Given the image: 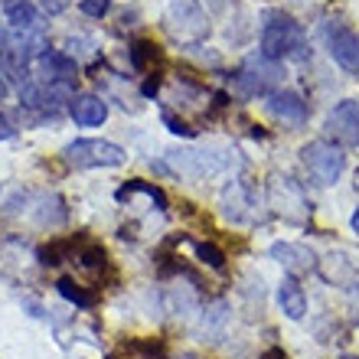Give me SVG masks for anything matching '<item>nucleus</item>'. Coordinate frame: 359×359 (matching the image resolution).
Here are the masks:
<instances>
[{
  "mask_svg": "<svg viewBox=\"0 0 359 359\" xmlns=\"http://www.w3.org/2000/svg\"><path fill=\"white\" fill-rule=\"evenodd\" d=\"M262 56L274 59V62H304L311 56L307 46V33L301 29V23H294L284 13H268L265 27H262Z\"/></svg>",
  "mask_w": 359,
  "mask_h": 359,
  "instance_id": "1",
  "label": "nucleus"
},
{
  "mask_svg": "<svg viewBox=\"0 0 359 359\" xmlns=\"http://www.w3.org/2000/svg\"><path fill=\"white\" fill-rule=\"evenodd\" d=\"M167 161L180 177L203 180L226 173L232 163V154H229V147H180V151L167 154Z\"/></svg>",
  "mask_w": 359,
  "mask_h": 359,
  "instance_id": "2",
  "label": "nucleus"
},
{
  "mask_svg": "<svg viewBox=\"0 0 359 359\" xmlns=\"http://www.w3.org/2000/svg\"><path fill=\"white\" fill-rule=\"evenodd\" d=\"M281 86H284L281 62L265 59L262 53H258L255 59H248L245 66L236 72V88L242 95H248V98H255V95H274Z\"/></svg>",
  "mask_w": 359,
  "mask_h": 359,
  "instance_id": "3",
  "label": "nucleus"
},
{
  "mask_svg": "<svg viewBox=\"0 0 359 359\" xmlns=\"http://www.w3.org/2000/svg\"><path fill=\"white\" fill-rule=\"evenodd\" d=\"M69 167H79V170H88V167H121L128 161V154L111 141H95V137H79V141L66 144L62 151Z\"/></svg>",
  "mask_w": 359,
  "mask_h": 359,
  "instance_id": "4",
  "label": "nucleus"
},
{
  "mask_svg": "<svg viewBox=\"0 0 359 359\" xmlns=\"http://www.w3.org/2000/svg\"><path fill=\"white\" fill-rule=\"evenodd\" d=\"M167 29L180 43H199L209 33V17L199 0H170L167 4Z\"/></svg>",
  "mask_w": 359,
  "mask_h": 359,
  "instance_id": "5",
  "label": "nucleus"
},
{
  "mask_svg": "<svg viewBox=\"0 0 359 359\" xmlns=\"http://www.w3.org/2000/svg\"><path fill=\"white\" fill-rule=\"evenodd\" d=\"M301 161H304V167H307V173H311L320 187L337 183V180L343 177V170H346V154H343L337 144H327V141L307 144L301 151Z\"/></svg>",
  "mask_w": 359,
  "mask_h": 359,
  "instance_id": "6",
  "label": "nucleus"
},
{
  "mask_svg": "<svg viewBox=\"0 0 359 359\" xmlns=\"http://www.w3.org/2000/svg\"><path fill=\"white\" fill-rule=\"evenodd\" d=\"M268 199H271L274 212H281L287 222H304L307 212H311V203L304 196V189L291 177H281V173H274L271 183H268Z\"/></svg>",
  "mask_w": 359,
  "mask_h": 359,
  "instance_id": "7",
  "label": "nucleus"
},
{
  "mask_svg": "<svg viewBox=\"0 0 359 359\" xmlns=\"http://www.w3.org/2000/svg\"><path fill=\"white\" fill-rule=\"evenodd\" d=\"M323 43L330 49L333 62L346 72H359V36L343 23H327L323 27Z\"/></svg>",
  "mask_w": 359,
  "mask_h": 359,
  "instance_id": "8",
  "label": "nucleus"
},
{
  "mask_svg": "<svg viewBox=\"0 0 359 359\" xmlns=\"http://www.w3.org/2000/svg\"><path fill=\"white\" fill-rule=\"evenodd\" d=\"M268 114H271L278 124H287V128H301L311 118V108L304 102V95L287 92V88H278L274 95H268Z\"/></svg>",
  "mask_w": 359,
  "mask_h": 359,
  "instance_id": "9",
  "label": "nucleus"
},
{
  "mask_svg": "<svg viewBox=\"0 0 359 359\" xmlns=\"http://www.w3.org/2000/svg\"><path fill=\"white\" fill-rule=\"evenodd\" d=\"M36 76L39 82H46V86H76V59L69 56V53H53L46 49L43 56L36 59Z\"/></svg>",
  "mask_w": 359,
  "mask_h": 359,
  "instance_id": "10",
  "label": "nucleus"
},
{
  "mask_svg": "<svg viewBox=\"0 0 359 359\" xmlns=\"http://www.w3.org/2000/svg\"><path fill=\"white\" fill-rule=\"evenodd\" d=\"M327 131L337 137L340 144L359 147V102L346 98L327 114Z\"/></svg>",
  "mask_w": 359,
  "mask_h": 359,
  "instance_id": "11",
  "label": "nucleus"
},
{
  "mask_svg": "<svg viewBox=\"0 0 359 359\" xmlns=\"http://www.w3.org/2000/svg\"><path fill=\"white\" fill-rule=\"evenodd\" d=\"M222 212H226L229 222H248V219H255V199H252V189L242 180H232L222 189Z\"/></svg>",
  "mask_w": 359,
  "mask_h": 359,
  "instance_id": "12",
  "label": "nucleus"
},
{
  "mask_svg": "<svg viewBox=\"0 0 359 359\" xmlns=\"http://www.w3.org/2000/svg\"><path fill=\"white\" fill-rule=\"evenodd\" d=\"M69 114H72V121L82 124V128H98V124L108 118V104L98 98V95H72V102H69Z\"/></svg>",
  "mask_w": 359,
  "mask_h": 359,
  "instance_id": "13",
  "label": "nucleus"
},
{
  "mask_svg": "<svg viewBox=\"0 0 359 359\" xmlns=\"http://www.w3.org/2000/svg\"><path fill=\"white\" fill-rule=\"evenodd\" d=\"M271 258L274 262H281L284 268L291 274H301V271H311L317 265V258L307 245H297V242H274L271 245Z\"/></svg>",
  "mask_w": 359,
  "mask_h": 359,
  "instance_id": "14",
  "label": "nucleus"
},
{
  "mask_svg": "<svg viewBox=\"0 0 359 359\" xmlns=\"http://www.w3.org/2000/svg\"><path fill=\"white\" fill-rule=\"evenodd\" d=\"M278 307L284 311V317H291V320H301L304 313H307V294L304 287L294 278H284L278 284Z\"/></svg>",
  "mask_w": 359,
  "mask_h": 359,
  "instance_id": "15",
  "label": "nucleus"
},
{
  "mask_svg": "<svg viewBox=\"0 0 359 359\" xmlns=\"http://www.w3.org/2000/svg\"><path fill=\"white\" fill-rule=\"evenodd\" d=\"M66 216H69V209H66V203H62V196H56V193L43 196L39 199V206L33 209V219H36V226H43V229L62 226Z\"/></svg>",
  "mask_w": 359,
  "mask_h": 359,
  "instance_id": "16",
  "label": "nucleus"
},
{
  "mask_svg": "<svg viewBox=\"0 0 359 359\" xmlns=\"http://www.w3.org/2000/svg\"><path fill=\"white\" fill-rule=\"evenodd\" d=\"M7 23L20 33H29V29H39V10L33 0H13L7 4Z\"/></svg>",
  "mask_w": 359,
  "mask_h": 359,
  "instance_id": "17",
  "label": "nucleus"
},
{
  "mask_svg": "<svg viewBox=\"0 0 359 359\" xmlns=\"http://www.w3.org/2000/svg\"><path fill=\"white\" fill-rule=\"evenodd\" d=\"M131 62L137 72H151V69L161 62V49L154 46L151 39H137L131 46Z\"/></svg>",
  "mask_w": 359,
  "mask_h": 359,
  "instance_id": "18",
  "label": "nucleus"
},
{
  "mask_svg": "<svg viewBox=\"0 0 359 359\" xmlns=\"http://www.w3.org/2000/svg\"><path fill=\"white\" fill-rule=\"evenodd\" d=\"M56 287H59V294H62L69 304H76V307H95V294L92 291H82L72 278H59Z\"/></svg>",
  "mask_w": 359,
  "mask_h": 359,
  "instance_id": "19",
  "label": "nucleus"
},
{
  "mask_svg": "<svg viewBox=\"0 0 359 359\" xmlns=\"http://www.w3.org/2000/svg\"><path fill=\"white\" fill-rule=\"evenodd\" d=\"M72 258H79V265L86 268L88 274H102L104 268H108V255H104V248H98V245L82 248V252H79V255H72Z\"/></svg>",
  "mask_w": 359,
  "mask_h": 359,
  "instance_id": "20",
  "label": "nucleus"
},
{
  "mask_svg": "<svg viewBox=\"0 0 359 359\" xmlns=\"http://www.w3.org/2000/svg\"><path fill=\"white\" fill-rule=\"evenodd\" d=\"M229 320V307L222 301L209 304L206 311H203V333H222V327H226Z\"/></svg>",
  "mask_w": 359,
  "mask_h": 359,
  "instance_id": "21",
  "label": "nucleus"
},
{
  "mask_svg": "<svg viewBox=\"0 0 359 359\" xmlns=\"http://www.w3.org/2000/svg\"><path fill=\"white\" fill-rule=\"evenodd\" d=\"M131 193H144V196H151L161 209H167V196H163V193H161L157 187H154V183H144V180H131V183H124V187L118 189V199L131 196Z\"/></svg>",
  "mask_w": 359,
  "mask_h": 359,
  "instance_id": "22",
  "label": "nucleus"
},
{
  "mask_svg": "<svg viewBox=\"0 0 359 359\" xmlns=\"http://www.w3.org/2000/svg\"><path fill=\"white\" fill-rule=\"evenodd\" d=\"M196 255H199V262H203V265H209L212 271H226V255H222L216 245L199 242V245H196Z\"/></svg>",
  "mask_w": 359,
  "mask_h": 359,
  "instance_id": "23",
  "label": "nucleus"
},
{
  "mask_svg": "<svg viewBox=\"0 0 359 359\" xmlns=\"http://www.w3.org/2000/svg\"><path fill=\"white\" fill-rule=\"evenodd\" d=\"M79 7H82V13H88V17L102 20L108 10H111V0H79Z\"/></svg>",
  "mask_w": 359,
  "mask_h": 359,
  "instance_id": "24",
  "label": "nucleus"
},
{
  "mask_svg": "<svg viewBox=\"0 0 359 359\" xmlns=\"http://www.w3.org/2000/svg\"><path fill=\"white\" fill-rule=\"evenodd\" d=\"M17 134V124H13V118H10L7 111H0V141H10Z\"/></svg>",
  "mask_w": 359,
  "mask_h": 359,
  "instance_id": "25",
  "label": "nucleus"
},
{
  "mask_svg": "<svg viewBox=\"0 0 359 359\" xmlns=\"http://www.w3.org/2000/svg\"><path fill=\"white\" fill-rule=\"evenodd\" d=\"M39 7L46 10L49 17H56V13H62V10H69V0H39Z\"/></svg>",
  "mask_w": 359,
  "mask_h": 359,
  "instance_id": "26",
  "label": "nucleus"
},
{
  "mask_svg": "<svg viewBox=\"0 0 359 359\" xmlns=\"http://www.w3.org/2000/svg\"><path fill=\"white\" fill-rule=\"evenodd\" d=\"M7 27H4V23H0V53H4V49H7Z\"/></svg>",
  "mask_w": 359,
  "mask_h": 359,
  "instance_id": "27",
  "label": "nucleus"
},
{
  "mask_svg": "<svg viewBox=\"0 0 359 359\" xmlns=\"http://www.w3.org/2000/svg\"><path fill=\"white\" fill-rule=\"evenodd\" d=\"M350 226H353V232H356V236H359V209H356V212H353V219H350Z\"/></svg>",
  "mask_w": 359,
  "mask_h": 359,
  "instance_id": "28",
  "label": "nucleus"
},
{
  "mask_svg": "<svg viewBox=\"0 0 359 359\" xmlns=\"http://www.w3.org/2000/svg\"><path fill=\"white\" fill-rule=\"evenodd\" d=\"M7 92H10V86H7V79L0 76V98H4V95H7Z\"/></svg>",
  "mask_w": 359,
  "mask_h": 359,
  "instance_id": "29",
  "label": "nucleus"
},
{
  "mask_svg": "<svg viewBox=\"0 0 359 359\" xmlns=\"http://www.w3.org/2000/svg\"><path fill=\"white\" fill-rule=\"evenodd\" d=\"M180 359H199V356H189V353H187V356H180Z\"/></svg>",
  "mask_w": 359,
  "mask_h": 359,
  "instance_id": "30",
  "label": "nucleus"
},
{
  "mask_svg": "<svg viewBox=\"0 0 359 359\" xmlns=\"http://www.w3.org/2000/svg\"><path fill=\"white\" fill-rule=\"evenodd\" d=\"M343 359H359V356H343Z\"/></svg>",
  "mask_w": 359,
  "mask_h": 359,
  "instance_id": "31",
  "label": "nucleus"
}]
</instances>
